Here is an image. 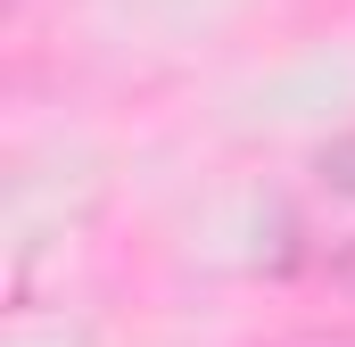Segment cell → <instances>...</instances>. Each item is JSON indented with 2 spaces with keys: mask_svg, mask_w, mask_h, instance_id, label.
<instances>
[{
  "mask_svg": "<svg viewBox=\"0 0 355 347\" xmlns=\"http://www.w3.org/2000/svg\"><path fill=\"white\" fill-rule=\"evenodd\" d=\"M306 273L355 298V232H347V240H331V248H314V257H306Z\"/></svg>",
  "mask_w": 355,
  "mask_h": 347,
  "instance_id": "1",
  "label": "cell"
},
{
  "mask_svg": "<svg viewBox=\"0 0 355 347\" xmlns=\"http://www.w3.org/2000/svg\"><path fill=\"white\" fill-rule=\"evenodd\" d=\"M257 347H355V323H297V331H272Z\"/></svg>",
  "mask_w": 355,
  "mask_h": 347,
  "instance_id": "2",
  "label": "cell"
}]
</instances>
